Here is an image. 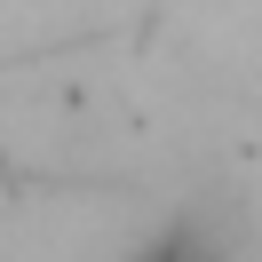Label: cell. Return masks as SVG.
<instances>
[{"instance_id":"6da1fadb","label":"cell","mask_w":262,"mask_h":262,"mask_svg":"<svg viewBox=\"0 0 262 262\" xmlns=\"http://www.w3.org/2000/svg\"><path fill=\"white\" fill-rule=\"evenodd\" d=\"M119 262H238V230L214 207H183V214H167L159 230H143Z\"/></svg>"}]
</instances>
